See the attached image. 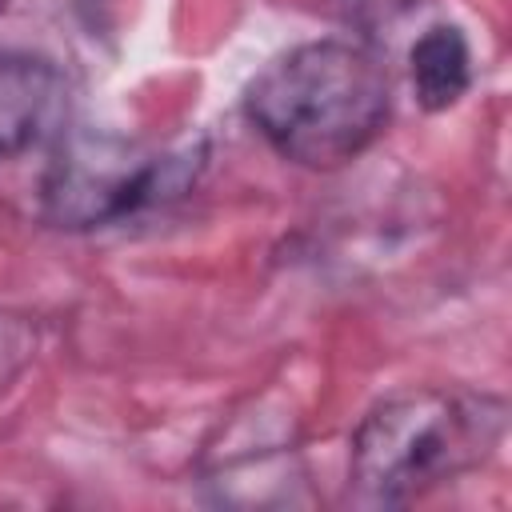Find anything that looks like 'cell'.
I'll list each match as a JSON object with an SVG mask.
<instances>
[{
    "instance_id": "cell-7",
    "label": "cell",
    "mask_w": 512,
    "mask_h": 512,
    "mask_svg": "<svg viewBox=\"0 0 512 512\" xmlns=\"http://www.w3.org/2000/svg\"><path fill=\"white\" fill-rule=\"evenodd\" d=\"M0 8H4V0H0Z\"/></svg>"
},
{
    "instance_id": "cell-3",
    "label": "cell",
    "mask_w": 512,
    "mask_h": 512,
    "mask_svg": "<svg viewBox=\"0 0 512 512\" xmlns=\"http://www.w3.org/2000/svg\"><path fill=\"white\" fill-rule=\"evenodd\" d=\"M192 172L196 156L188 152H152L112 132H72L44 172L40 204L56 228H100L176 196Z\"/></svg>"
},
{
    "instance_id": "cell-6",
    "label": "cell",
    "mask_w": 512,
    "mask_h": 512,
    "mask_svg": "<svg viewBox=\"0 0 512 512\" xmlns=\"http://www.w3.org/2000/svg\"><path fill=\"white\" fill-rule=\"evenodd\" d=\"M28 352H32L28 328L20 320L0 316V388H4V380H12L20 372V364L28 360Z\"/></svg>"
},
{
    "instance_id": "cell-4",
    "label": "cell",
    "mask_w": 512,
    "mask_h": 512,
    "mask_svg": "<svg viewBox=\"0 0 512 512\" xmlns=\"http://www.w3.org/2000/svg\"><path fill=\"white\" fill-rule=\"evenodd\" d=\"M64 72L36 52L0 48V160L20 156L64 128Z\"/></svg>"
},
{
    "instance_id": "cell-1",
    "label": "cell",
    "mask_w": 512,
    "mask_h": 512,
    "mask_svg": "<svg viewBox=\"0 0 512 512\" xmlns=\"http://www.w3.org/2000/svg\"><path fill=\"white\" fill-rule=\"evenodd\" d=\"M392 108L384 64L348 40H312L272 60L248 88L244 112L292 164L340 168L384 128Z\"/></svg>"
},
{
    "instance_id": "cell-2",
    "label": "cell",
    "mask_w": 512,
    "mask_h": 512,
    "mask_svg": "<svg viewBox=\"0 0 512 512\" xmlns=\"http://www.w3.org/2000/svg\"><path fill=\"white\" fill-rule=\"evenodd\" d=\"M508 428V404L468 388H412L376 404L348 448V484L364 504H408L480 468Z\"/></svg>"
},
{
    "instance_id": "cell-5",
    "label": "cell",
    "mask_w": 512,
    "mask_h": 512,
    "mask_svg": "<svg viewBox=\"0 0 512 512\" xmlns=\"http://www.w3.org/2000/svg\"><path fill=\"white\" fill-rule=\"evenodd\" d=\"M412 92L420 108L444 112L452 108L472 84V48L456 24H432L408 52Z\"/></svg>"
}]
</instances>
